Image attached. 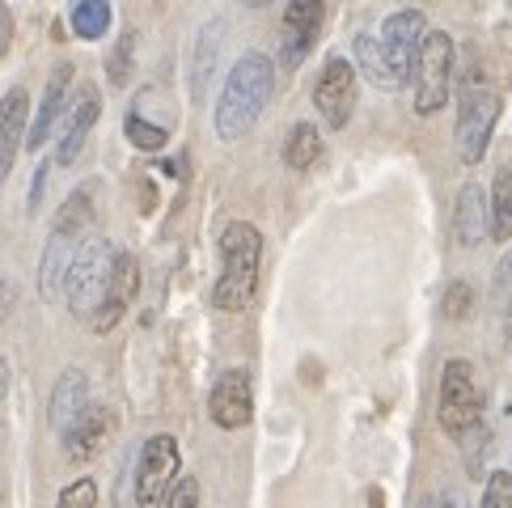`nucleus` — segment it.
Instances as JSON below:
<instances>
[{"label": "nucleus", "instance_id": "obj_14", "mask_svg": "<svg viewBox=\"0 0 512 508\" xmlns=\"http://www.w3.org/2000/svg\"><path fill=\"white\" fill-rule=\"evenodd\" d=\"M322 17L326 9L318 0H292L284 9V39H280V64L284 72H297L301 60L309 56V47H314L318 30H322Z\"/></svg>", "mask_w": 512, "mask_h": 508}, {"label": "nucleus", "instance_id": "obj_26", "mask_svg": "<svg viewBox=\"0 0 512 508\" xmlns=\"http://www.w3.org/2000/svg\"><path fill=\"white\" fill-rule=\"evenodd\" d=\"M479 508H512V470H491Z\"/></svg>", "mask_w": 512, "mask_h": 508}, {"label": "nucleus", "instance_id": "obj_29", "mask_svg": "<svg viewBox=\"0 0 512 508\" xmlns=\"http://www.w3.org/2000/svg\"><path fill=\"white\" fill-rule=\"evenodd\" d=\"M132 51H136V34L127 30L123 39H119V51L111 56V81H115V85H123L127 77H132Z\"/></svg>", "mask_w": 512, "mask_h": 508}, {"label": "nucleus", "instance_id": "obj_10", "mask_svg": "<svg viewBox=\"0 0 512 508\" xmlns=\"http://www.w3.org/2000/svg\"><path fill=\"white\" fill-rule=\"evenodd\" d=\"M381 47H386L390 64L402 72L407 81H415V60H419V47L428 39V17L419 9H398L381 22Z\"/></svg>", "mask_w": 512, "mask_h": 508}, {"label": "nucleus", "instance_id": "obj_17", "mask_svg": "<svg viewBox=\"0 0 512 508\" xmlns=\"http://www.w3.org/2000/svg\"><path fill=\"white\" fill-rule=\"evenodd\" d=\"M68 89H72V64H60V68L47 77L43 102H39V111H34V119H30V132H26V149H30V153H39L43 144L51 140V132H56V123L64 119Z\"/></svg>", "mask_w": 512, "mask_h": 508}, {"label": "nucleus", "instance_id": "obj_2", "mask_svg": "<svg viewBox=\"0 0 512 508\" xmlns=\"http://www.w3.org/2000/svg\"><path fill=\"white\" fill-rule=\"evenodd\" d=\"M94 238V191L77 187L64 208L56 212V225L47 233V246H43V259H39V293L43 301H60L64 297V284H68V271L77 263L81 246Z\"/></svg>", "mask_w": 512, "mask_h": 508}, {"label": "nucleus", "instance_id": "obj_3", "mask_svg": "<svg viewBox=\"0 0 512 508\" xmlns=\"http://www.w3.org/2000/svg\"><path fill=\"white\" fill-rule=\"evenodd\" d=\"M221 280L212 288V305L225 314L250 310L259 293V271H263V233L250 221H229L221 233Z\"/></svg>", "mask_w": 512, "mask_h": 508}, {"label": "nucleus", "instance_id": "obj_8", "mask_svg": "<svg viewBox=\"0 0 512 508\" xmlns=\"http://www.w3.org/2000/svg\"><path fill=\"white\" fill-rule=\"evenodd\" d=\"M178 466H182V453L178 441L170 432H157L140 445V458H136V475H132V492L140 508H161L170 496V487L178 483Z\"/></svg>", "mask_w": 512, "mask_h": 508}, {"label": "nucleus", "instance_id": "obj_1", "mask_svg": "<svg viewBox=\"0 0 512 508\" xmlns=\"http://www.w3.org/2000/svg\"><path fill=\"white\" fill-rule=\"evenodd\" d=\"M271 94H276V60L263 51H246L237 56L233 68L225 72V89L216 98L212 111V132L221 144H237L250 136V127L263 119Z\"/></svg>", "mask_w": 512, "mask_h": 508}, {"label": "nucleus", "instance_id": "obj_25", "mask_svg": "<svg viewBox=\"0 0 512 508\" xmlns=\"http://www.w3.org/2000/svg\"><path fill=\"white\" fill-rule=\"evenodd\" d=\"M123 132H127V140H132L136 149H144V153H161V149H166V140H170V132H166V127H157V123H144V119H140V111H132V115H127Z\"/></svg>", "mask_w": 512, "mask_h": 508}, {"label": "nucleus", "instance_id": "obj_19", "mask_svg": "<svg viewBox=\"0 0 512 508\" xmlns=\"http://www.w3.org/2000/svg\"><path fill=\"white\" fill-rule=\"evenodd\" d=\"M491 233V212H487V191L479 183H466L457 191V208H453V238L462 246H479Z\"/></svg>", "mask_w": 512, "mask_h": 508}, {"label": "nucleus", "instance_id": "obj_27", "mask_svg": "<svg viewBox=\"0 0 512 508\" xmlns=\"http://www.w3.org/2000/svg\"><path fill=\"white\" fill-rule=\"evenodd\" d=\"M56 508H98V483L94 479H72L64 492H60V500H56Z\"/></svg>", "mask_w": 512, "mask_h": 508}, {"label": "nucleus", "instance_id": "obj_31", "mask_svg": "<svg viewBox=\"0 0 512 508\" xmlns=\"http://www.w3.org/2000/svg\"><path fill=\"white\" fill-rule=\"evenodd\" d=\"M419 508H466V500L453 492V487H441V492H432Z\"/></svg>", "mask_w": 512, "mask_h": 508}, {"label": "nucleus", "instance_id": "obj_23", "mask_svg": "<svg viewBox=\"0 0 512 508\" xmlns=\"http://www.w3.org/2000/svg\"><path fill=\"white\" fill-rule=\"evenodd\" d=\"M68 22H72V30H77V39L94 43V39H102V34L111 30L115 13H111V5H106V0H77V5H72V13H68Z\"/></svg>", "mask_w": 512, "mask_h": 508}, {"label": "nucleus", "instance_id": "obj_28", "mask_svg": "<svg viewBox=\"0 0 512 508\" xmlns=\"http://www.w3.org/2000/svg\"><path fill=\"white\" fill-rule=\"evenodd\" d=\"M161 508H199V479L195 475H182L174 487H170V496Z\"/></svg>", "mask_w": 512, "mask_h": 508}, {"label": "nucleus", "instance_id": "obj_4", "mask_svg": "<svg viewBox=\"0 0 512 508\" xmlns=\"http://www.w3.org/2000/svg\"><path fill=\"white\" fill-rule=\"evenodd\" d=\"M496 119H500V94L483 77H466L462 94H457V123H453V149L466 166H479L487 157Z\"/></svg>", "mask_w": 512, "mask_h": 508}, {"label": "nucleus", "instance_id": "obj_24", "mask_svg": "<svg viewBox=\"0 0 512 508\" xmlns=\"http://www.w3.org/2000/svg\"><path fill=\"white\" fill-rule=\"evenodd\" d=\"M487 212H491V238L508 242L512 238V170L496 174L491 195H487Z\"/></svg>", "mask_w": 512, "mask_h": 508}, {"label": "nucleus", "instance_id": "obj_11", "mask_svg": "<svg viewBox=\"0 0 512 508\" xmlns=\"http://www.w3.org/2000/svg\"><path fill=\"white\" fill-rule=\"evenodd\" d=\"M208 415H212V424L225 428V432H237V428L250 424V415H254V386H250L246 369H225L221 377L212 381Z\"/></svg>", "mask_w": 512, "mask_h": 508}, {"label": "nucleus", "instance_id": "obj_15", "mask_svg": "<svg viewBox=\"0 0 512 508\" xmlns=\"http://www.w3.org/2000/svg\"><path fill=\"white\" fill-rule=\"evenodd\" d=\"M26 132H30V94L26 85H13L0 98V187H5L17 153H22Z\"/></svg>", "mask_w": 512, "mask_h": 508}, {"label": "nucleus", "instance_id": "obj_18", "mask_svg": "<svg viewBox=\"0 0 512 508\" xmlns=\"http://www.w3.org/2000/svg\"><path fill=\"white\" fill-rule=\"evenodd\" d=\"M85 407H89V377H85V369H64L56 377V386H51V398H47L51 428L64 437V432L85 415Z\"/></svg>", "mask_w": 512, "mask_h": 508}, {"label": "nucleus", "instance_id": "obj_32", "mask_svg": "<svg viewBox=\"0 0 512 508\" xmlns=\"http://www.w3.org/2000/svg\"><path fill=\"white\" fill-rule=\"evenodd\" d=\"M9 47H13V13L0 5V60L9 56Z\"/></svg>", "mask_w": 512, "mask_h": 508}, {"label": "nucleus", "instance_id": "obj_16", "mask_svg": "<svg viewBox=\"0 0 512 508\" xmlns=\"http://www.w3.org/2000/svg\"><path fill=\"white\" fill-rule=\"evenodd\" d=\"M111 432H115V411L102 407V403H89L81 420L60 437V441H64V458H68V462H89V458H98V453L106 449V441H111Z\"/></svg>", "mask_w": 512, "mask_h": 508}, {"label": "nucleus", "instance_id": "obj_12", "mask_svg": "<svg viewBox=\"0 0 512 508\" xmlns=\"http://www.w3.org/2000/svg\"><path fill=\"white\" fill-rule=\"evenodd\" d=\"M102 119V89L94 81H85L77 89V98L68 102L64 111V127H60V144H56V166H72V161L81 157L89 132H94V123Z\"/></svg>", "mask_w": 512, "mask_h": 508}, {"label": "nucleus", "instance_id": "obj_7", "mask_svg": "<svg viewBox=\"0 0 512 508\" xmlns=\"http://www.w3.org/2000/svg\"><path fill=\"white\" fill-rule=\"evenodd\" d=\"M436 411H441V428L449 437H466L470 428L483 424V394L474 386V365L470 360H445L441 369V390H436Z\"/></svg>", "mask_w": 512, "mask_h": 508}, {"label": "nucleus", "instance_id": "obj_20", "mask_svg": "<svg viewBox=\"0 0 512 508\" xmlns=\"http://www.w3.org/2000/svg\"><path fill=\"white\" fill-rule=\"evenodd\" d=\"M221 34H225V22H204L195 34V64H191V98L195 106H204L208 98V81L216 77V56H221Z\"/></svg>", "mask_w": 512, "mask_h": 508}, {"label": "nucleus", "instance_id": "obj_9", "mask_svg": "<svg viewBox=\"0 0 512 508\" xmlns=\"http://www.w3.org/2000/svg\"><path fill=\"white\" fill-rule=\"evenodd\" d=\"M314 106L326 127H347L352 119V106H356V64L347 56H326L322 72H318V85H314Z\"/></svg>", "mask_w": 512, "mask_h": 508}, {"label": "nucleus", "instance_id": "obj_22", "mask_svg": "<svg viewBox=\"0 0 512 508\" xmlns=\"http://www.w3.org/2000/svg\"><path fill=\"white\" fill-rule=\"evenodd\" d=\"M318 157H322V132L314 123H292V132L284 140V166L305 174L309 166H318Z\"/></svg>", "mask_w": 512, "mask_h": 508}, {"label": "nucleus", "instance_id": "obj_33", "mask_svg": "<svg viewBox=\"0 0 512 508\" xmlns=\"http://www.w3.org/2000/svg\"><path fill=\"white\" fill-rule=\"evenodd\" d=\"M508 331H512V310H508Z\"/></svg>", "mask_w": 512, "mask_h": 508}, {"label": "nucleus", "instance_id": "obj_13", "mask_svg": "<svg viewBox=\"0 0 512 508\" xmlns=\"http://www.w3.org/2000/svg\"><path fill=\"white\" fill-rule=\"evenodd\" d=\"M140 293V263H136V254L132 250H123L119 246V259H115V271H111V284H106V293H102V305H98V314H94V331L106 335V331H115V326L123 322V314L132 310V301Z\"/></svg>", "mask_w": 512, "mask_h": 508}, {"label": "nucleus", "instance_id": "obj_21", "mask_svg": "<svg viewBox=\"0 0 512 508\" xmlns=\"http://www.w3.org/2000/svg\"><path fill=\"white\" fill-rule=\"evenodd\" d=\"M352 51H356V72H364V77H369L377 89H402V85H411V81L390 64V56H386V47H381L377 34H356Z\"/></svg>", "mask_w": 512, "mask_h": 508}, {"label": "nucleus", "instance_id": "obj_30", "mask_svg": "<svg viewBox=\"0 0 512 508\" xmlns=\"http://www.w3.org/2000/svg\"><path fill=\"white\" fill-rule=\"evenodd\" d=\"M470 310H474V288L466 280H457L449 293H445V314L449 318H466Z\"/></svg>", "mask_w": 512, "mask_h": 508}, {"label": "nucleus", "instance_id": "obj_5", "mask_svg": "<svg viewBox=\"0 0 512 508\" xmlns=\"http://www.w3.org/2000/svg\"><path fill=\"white\" fill-rule=\"evenodd\" d=\"M115 259H119V246L111 238H89L77 254V263L68 271V284H64V301L68 310L77 314L81 322H94L98 305H102V293L111 284V271H115Z\"/></svg>", "mask_w": 512, "mask_h": 508}, {"label": "nucleus", "instance_id": "obj_6", "mask_svg": "<svg viewBox=\"0 0 512 508\" xmlns=\"http://www.w3.org/2000/svg\"><path fill=\"white\" fill-rule=\"evenodd\" d=\"M453 68H457V47L449 30H428L424 47L415 60V111L436 115L453 94Z\"/></svg>", "mask_w": 512, "mask_h": 508}]
</instances>
